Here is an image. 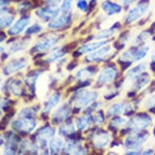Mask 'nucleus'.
I'll use <instances>...</instances> for the list:
<instances>
[{"mask_svg":"<svg viewBox=\"0 0 155 155\" xmlns=\"http://www.w3.org/2000/svg\"><path fill=\"white\" fill-rule=\"evenodd\" d=\"M30 22V17L29 16H24L20 18L12 28L8 30V34L11 36L19 35L25 28L27 27Z\"/></svg>","mask_w":155,"mask_h":155,"instance_id":"obj_13","label":"nucleus"},{"mask_svg":"<svg viewBox=\"0 0 155 155\" xmlns=\"http://www.w3.org/2000/svg\"><path fill=\"white\" fill-rule=\"evenodd\" d=\"M132 110V106L129 104H125L122 102H118L111 105L107 108V114L108 115H114V114H122Z\"/></svg>","mask_w":155,"mask_h":155,"instance_id":"obj_16","label":"nucleus"},{"mask_svg":"<svg viewBox=\"0 0 155 155\" xmlns=\"http://www.w3.org/2000/svg\"><path fill=\"white\" fill-rule=\"evenodd\" d=\"M114 33V29H107V30H104L99 33L97 36H95V38L97 39H102V38H107L113 35Z\"/></svg>","mask_w":155,"mask_h":155,"instance_id":"obj_37","label":"nucleus"},{"mask_svg":"<svg viewBox=\"0 0 155 155\" xmlns=\"http://www.w3.org/2000/svg\"><path fill=\"white\" fill-rule=\"evenodd\" d=\"M76 5L79 10L82 12H86L88 10V4L86 0H76Z\"/></svg>","mask_w":155,"mask_h":155,"instance_id":"obj_38","label":"nucleus"},{"mask_svg":"<svg viewBox=\"0 0 155 155\" xmlns=\"http://www.w3.org/2000/svg\"><path fill=\"white\" fill-rule=\"evenodd\" d=\"M71 22V15L68 13H64L58 17L51 21L48 24V28L52 29H58V28H64L68 26Z\"/></svg>","mask_w":155,"mask_h":155,"instance_id":"obj_14","label":"nucleus"},{"mask_svg":"<svg viewBox=\"0 0 155 155\" xmlns=\"http://www.w3.org/2000/svg\"><path fill=\"white\" fill-rule=\"evenodd\" d=\"M110 140V136L109 133L107 132H103V131L97 132L93 138L94 145L98 149H102V148L106 147L109 144Z\"/></svg>","mask_w":155,"mask_h":155,"instance_id":"obj_15","label":"nucleus"},{"mask_svg":"<svg viewBox=\"0 0 155 155\" xmlns=\"http://www.w3.org/2000/svg\"><path fill=\"white\" fill-rule=\"evenodd\" d=\"M21 151H22V153H36L38 151V148L29 140H26L21 144Z\"/></svg>","mask_w":155,"mask_h":155,"instance_id":"obj_26","label":"nucleus"},{"mask_svg":"<svg viewBox=\"0 0 155 155\" xmlns=\"http://www.w3.org/2000/svg\"><path fill=\"white\" fill-rule=\"evenodd\" d=\"M30 43V40L29 39H27V40H23V41H15L14 43L12 44L10 46V51L13 52V53H16V52H19V51H24L25 50L28 46Z\"/></svg>","mask_w":155,"mask_h":155,"instance_id":"obj_25","label":"nucleus"},{"mask_svg":"<svg viewBox=\"0 0 155 155\" xmlns=\"http://www.w3.org/2000/svg\"><path fill=\"white\" fill-rule=\"evenodd\" d=\"M92 1H93V2H94V1H97V0H92Z\"/></svg>","mask_w":155,"mask_h":155,"instance_id":"obj_44","label":"nucleus"},{"mask_svg":"<svg viewBox=\"0 0 155 155\" xmlns=\"http://www.w3.org/2000/svg\"><path fill=\"white\" fill-rule=\"evenodd\" d=\"M92 120L94 121L96 124H101L102 123L104 122L105 118H104V114L102 111H97L96 114H94Z\"/></svg>","mask_w":155,"mask_h":155,"instance_id":"obj_36","label":"nucleus"},{"mask_svg":"<svg viewBox=\"0 0 155 155\" xmlns=\"http://www.w3.org/2000/svg\"><path fill=\"white\" fill-rule=\"evenodd\" d=\"M152 124V119L150 115L146 114H139L132 118L129 122H127V125L129 128L135 131H141L146 127H150Z\"/></svg>","mask_w":155,"mask_h":155,"instance_id":"obj_2","label":"nucleus"},{"mask_svg":"<svg viewBox=\"0 0 155 155\" xmlns=\"http://www.w3.org/2000/svg\"><path fill=\"white\" fill-rule=\"evenodd\" d=\"M36 127V123L34 120L28 118H22L15 120L12 123V127L17 132H32Z\"/></svg>","mask_w":155,"mask_h":155,"instance_id":"obj_7","label":"nucleus"},{"mask_svg":"<svg viewBox=\"0 0 155 155\" xmlns=\"http://www.w3.org/2000/svg\"><path fill=\"white\" fill-rule=\"evenodd\" d=\"M36 109L33 107H28V108H25L19 113V116L21 118H28L31 119L36 114Z\"/></svg>","mask_w":155,"mask_h":155,"instance_id":"obj_32","label":"nucleus"},{"mask_svg":"<svg viewBox=\"0 0 155 155\" xmlns=\"http://www.w3.org/2000/svg\"><path fill=\"white\" fill-rule=\"evenodd\" d=\"M59 40V36L55 35V34H52V35H49L43 38L41 41H40L37 45L33 46L32 49V52H40V51H46L51 48L54 45H55Z\"/></svg>","mask_w":155,"mask_h":155,"instance_id":"obj_6","label":"nucleus"},{"mask_svg":"<svg viewBox=\"0 0 155 155\" xmlns=\"http://www.w3.org/2000/svg\"><path fill=\"white\" fill-rule=\"evenodd\" d=\"M59 100H60V94H58V93H54V94H52L45 103L43 112L50 111L52 108H54L56 105L59 103Z\"/></svg>","mask_w":155,"mask_h":155,"instance_id":"obj_23","label":"nucleus"},{"mask_svg":"<svg viewBox=\"0 0 155 155\" xmlns=\"http://www.w3.org/2000/svg\"><path fill=\"white\" fill-rule=\"evenodd\" d=\"M110 52V46H106L102 48H99L98 51H95L94 53L90 54L85 57V61L87 62H97L102 61L108 58Z\"/></svg>","mask_w":155,"mask_h":155,"instance_id":"obj_10","label":"nucleus"},{"mask_svg":"<svg viewBox=\"0 0 155 155\" xmlns=\"http://www.w3.org/2000/svg\"><path fill=\"white\" fill-rule=\"evenodd\" d=\"M97 71V67L95 66H89L77 71L76 74V78L79 81H85L86 80L89 79Z\"/></svg>","mask_w":155,"mask_h":155,"instance_id":"obj_18","label":"nucleus"},{"mask_svg":"<svg viewBox=\"0 0 155 155\" xmlns=\"http://www.w3.org/2000/svg\"><path fill=\"white\" fill-rule=\"evenodd\" d=\"M72 2L73 0H64L60 7V10L64 13H68L70 12L71 9V6H72Z\"/></svg>","mask_w":155,"mask_h":155,"instance_id":"obj_35","label":"nucleus"},{"mask_svg":"<svg viewBox=\"0 0 155 155\" xmlns=\"http://www.w3.org/2000/svg\"><path fill=\"white\" fill-rule=\"evenodd\" d=\"M149 51H150L149 46L135 47V48L131 49L129 51H127L123 54L121 55V59L123 61H138L145 57Z\"/></svg>","mask_w":155,"mask_h":155,"instance_id":"obj_4","label":"nucleus"},{"mask_svg":"<svg viewBox=\"0 0 155 155\" xmlns=\"http://www.w3.org/2000/svg\"><path fill=\"white\" fill-rule=\"evenodd\" d=\"M144 106L146 108H150V109H154L155 108V93L151 94L147 99L145 100L144 102Z\"/></svg>","mask_w":155,"mask_h":155,"instance_id":"obj_34","label":"nucleus"},{"mask_svg":"<svg viewBox=\"0 0 155 155\" xmlns=\"http://www.w3.org/2000/svg\"><path fill=\"white\" fill-rule=\"evenodd\" d=\"M41 31H42L41 26H40L39 25H33L26 29L25 34L26 35H31V34L40 33Z\"/></svg>","mask_w":155,"mask_h":155,"instance_id":"obj_33","label":"nucleus"},{"mask_svg":"<svg viewBox=\"0 0 155 155\" xmlns=\"http://www.w3.org/2000/svg\"><path fill=\"white\" fill-rule=\"evenodd\" d=\"M65 147V142L64 139L61 137L52 138L50 142V150H51V153H59L64 150Z\"/></svg>","mask_w":155,"mask_h":155,"instance_id":"obj_19","label":"nucleus"},{"mask_svg":"<svg viewBox=\"0 0 155 155\" xmlns=\"http://www.w3.org/2000/svg\"><path fill=\"white\" fill-rule=\"evenodd\" d=\"M135 1H136V0H122L124 5H125V6L130 5L131 3H132L133 2H135Z\"/></svg>","mask_w":155,"mask_h":155,"instance_id":"obj_41","label":"nucleus"},{"mask_svg":"<svg viewBox=\"0 0 155 155\" xmlns=\"http://www.w3.org/2000/svg\"><path fill=\"white\" fill-rule=\"evenodd\" d=\"M61 0H46V2L50 5H56L57 3H59Z\"/></svg>","mask_w":155,"mask_h":155,"instance_id":"obj_40","label":"nucleus"},{"mask_svg":"<svg viewBox=\"0 0 155 155\" xmlns=\"http://www.w3.org/2000/svg\"><path fill=\"white\" fill-rule=\"evenodd\" d=\"M75 132L74 125L72 121L71 122H67L60 126L59 129V133L62 136H68V135L73 134Z\"/></svg>","mask_w":155,"mask_h":155,"instance_id":"obj_27","label":"nucleus"},{"mask_svg":"<svg viewBox=\"0 0 155 155\" xmlns=\"http://www.w3.org/2000/svg\"><path fill=\"white\" fill-rule=\"evenodd\" d=\"M27 64H28V61L26 59H15V60H13L7 64L3 68V71L6 75H11V74L15 73V72H17V71L24 69L27 66Z\"/></svg>","mask_w":155,"mask_h":155,"instance_id":"obj_9","label":"nucleus"},{"mask_svg":"<svg viewBox=\"0 0 155 155\" xmlns=\"http://www.w3.org/2000/svg\"><path fill=\"white\" fill-rule=\"evenodd\" d=\"M116 75H117L116 68H112V67L106 68L101 71V73L97 76V84H99V85L110 84V82L114 81Z\"/></svg>","mask_w":155,"mask_h":155,"instance_id":"obj_8","label":"nucleus"},{"mask_svg":"<svg viewBox=\"0 0 155 155\" xmlns=\"http://www.w3.org/2000/svg\"><path fill=\"white\" fill-rule=\"evenodd\" d=\"M107 43V41H95V42H90V43L85 44L83 45L80 47L79 51L81 53H89L93 51L97 50L102 46H104L105 44Z\"/></svg>","mask_w":155,"mask_h":155,"instance_id":"obj_21","label":"nucleus"},{"mask_svg":"<svg viewBox=\"0 0 155 155\" xmlns=\"http://www.w3.org/2000/svg\"><path fill=\"white\" fill-rule=\"evenodd\" d=\"M134 80V83H133V88L136 89H140L150 81V76L147 73H141L139 76H136Z\"/></svg>","mask_w":155,"mask_h":155,"instance_id":"obj_22","label":"nucleus"},{"mask_svg":"<svg viewBox=\"0 0 155 155\" xmlns=\"http://www.w3.org/2000/svg\"><path fill=\"white\" fill-rule=\"evenodd\" d=\"M148 138H149V133L146 132L131 135L126 139L125 145L129 150L138 151L141 148L143 144L148 140Z\"/></svg>","mask_w":155,"mask_h":155,"instance_id":"obj_3","label":"nucleus"},{"mask_svg":"<svg viewBox=\"0 0 155 155\" xmlns=\"http://www.w3.org/2000/svg\"><path fill=\"white\" fill-rule=\"evenodd\" d=\"M66 53H68V52H67L65 47H64V48H58L56 49V50H54V51L49 55V57L46 59H47V61L48 62L53 63V62L56 61V60H58L59 59L62 58Z\"/></svg>","mask_w":155,"mask_h":155,"instance_id":"obj_28","label":"nucleus"},{"mask_svg":"<svg viewBox=\"0 0 155 155\" xmlns=\"http://www.w3.org/2000/svg\"><path fill=\"white\" fill-rule=\"evenodd\" d=\"M59 11V8H57L55 5H51L47 8L38 9L36 12V15H38L40 19L43 20L44 21H50L52 18L55 17L56 15H58Z\"/></svg>","mask_w":155,"mask_h":155,"instance_id":"obj_12","label":"nucleus"},{"mask_svg":"<svg viewBox=\"0 0 155 155\" xmlns=\"http://www.w3.org/2000/svg\"><path fill=\"white\" fill-rule=\"evenodd\" d=\"M150 6V1L149 0H141L136 5V7L130 10V12L127 13L125 22L126 23H132L139 18H140L143 15H145L146 12L149 9Z\"/></svg>","mask_w":155,"mask_h":155,"instance_id":"obj_1","label":"nucleus"},{"mask_svg":"<svg viewBox=\"0 0 155 155\" xmlns=\"http://www.w3.org/2000/svg\"><path fill=\"white\" fill-rule=\"evenodd\" d=\"M31 8V3H22L19 5V12L21 13H25L28 10H29Z\"/></svg>","mask_w":155,"mask_h":155,"instance_id":"obj_39","label":"nucleus"},{"mask_svg":"<svg viewBox=\"0 0 155 155\" xmlns=\"http://www.w3.org/2000/svg\"><path fill=\"white\" fill-rule=\"evenodd\" d=\"M146 68H147V64L145 63H142V64L136 66L135 68H132V69H130L129 71H127V76L129 78V80L133 79L136 76L140 75L143 71H145L146 70Z\"/></svg>","mask_w":155,"mask_h":155,"instance_id":"obj_24","label":"nucleus"},{"mask_svg":"<svg viewBox=\"0 0 155 155\" xmlns=\"http://www.w3.org/2000/svg\"><path fill=\"white\" fill-rule=\"evenodd\" d=\"M92 120V118H90L89 116H82V117L78 118L77 120H76V125L77 127V129L79 131H83V130L86 129L87 127L89 126V123H90V120Z\"/></svg>","mask_w":155,"mask_h":155,"instance_id":"obj_29","label":"nucleus"},{"mask_svg":"<svg viewBox=\"0 0 155 155\" xmlns=\"http://www.w3.org/2000/svg\"><path fill=\"white\" fill-rule=\"evenodd\" d=\"M153 60L155 61V51H154V54H153Z\"/></svg>","mask_w":155,"mask_h":155,"instance_id":"obj_43","label":"nucleus"},{"mask_svg":"<svg viewBox=\"0 0 155 155\" xmlns=\"http://www.w3.org/2000/svg\"><path fill=\"white\" fill-rule=\"evenodd\" d=\"M76 63L72 62V63H71V64H69L68 67V70H72L74 68H76Z\"/></svg>","mask_w":155,"mask_h":155,"instance_id":"obj_42","label":"nucleus"},{"mask_svg":"<svg viewBox=\"0 0 155 155\" xmlns=\"http://www.w3.org/2000/svg\"><path fill=\"white\" fill-rule=\"evenodd\" d=\"M8 88L13 94L16 96H21L24 94V87L21 81L19 80H11L8 81Z\"/></svg>","mask_w":155,"mask_h":155,"instance_id":"obj_20","label":"nucleus"},{"mask_svg":"<svg viewBox=\"0 0 155 155\" xmlns=\"http://www.w3.org/2000/svg\"><path fill=\"white\" fill-rule=\"evenodd\" d=\"M14 17L13 15H10V13H3L2 12V15H1V28H4L9 26L12 24Z\"/></svg>","mask_w":155,"mask_h":155,"instance_id":"obj_30","label":"nucleus"},{"mask_svg":"<svg viewBox=\"0 0 155 155\" xmlns=\"http://www.w3.org/2000/svg\"><path fill=\"white\" fill-rule=\"evenodd\" d=\"M97 97V94L94 91L83 90L76 94L75 98V104L77 107H84L89 106L92 102H94Z\"/></svg>","mask_w":155,"mask_h":155,"instance_id":"obj_5","label":"nucleus"},{"mask_svg":"<svg viewBox=\"0 0 155 155\" xmlns=\"http://www.w3.org/2000/svg\"><path fill=\"white\" fill-rule=\"evenodd\" d=\"M71 107L67 103L60 106L52 114V121L54 124H58L67 119L71 114Z\"/></svg>","mask_w":155,"mask_h":155,"instance_id":"obj_11","label":"nucleus"},{"mask_svg":"<svg viewBox=\"0 0 155 155\" xmlns=\"http://www.w3.org/2000/svg\"><path fill=\"white\" fill-rule=\"evenodd\" d=\"M127 123V119H124V118H121V117L113 118V119L110 120L109 127L112 130H116L117 127L126 124Z\"/></svg>","mask_w":155,"mask_h":155,"instance_id":"obj_31","label":"nucleus"},{"mask_svg":"<svg viewBox=\"0 0 155 155\" xmlns=\"http://www.w3.org/2000/svg\"><path fill=\"white\" fill-rule=\"evenodd\" d=\"M102 8L108 15H116L122 12V8L120 5L112 3L109 0H106L102 3Z\"/></svg>","mask_w":155,"mask_h":155,"instance_id":"obj_17","label":"nucleus"}]
</instances>
